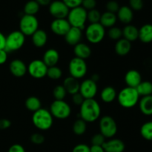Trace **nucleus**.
Masks as SVG:
<instances>
[{
  "instance_id": "nucleus-1",
  "label": "nucleus",
  "mask_w": 152,
  "mask_h": 152,
  "mask_svg": "<svg viewBox=\"0 0 152 152\" xmlns=\"http://www.w3.org/2000/svg\"><path fill=\"white\" fill-rule=\"evenodd\" d=\"M101 108L99 102L94 99H85L80 108V119L86 123H93L99 118Z\"/></svg>"
},
{
  "instance_id": "nucleus-2",
  "label": "nucleus",
  "mask_w": 152,
  "mask_h": 152,
  "mask_svg": "<svg viewBox=\"0 0 152 152\" xmlns=\"http://www.w3.org/2000/svg\"><path fill=\"white\" fill-rule=\"evenodd\" d=\"M140 95L136 88L126 87L117 94V100L120 106L124 108H132L139 102Z\"/></svg>"
},
{
  "instance_id": "nucleus-3",
  "label": "nucleus",
  "mask_w": 152,
  "mask_h": 152,
  "mask_svg": "<svg viewBox=\"0 0 152 152\" xmlns=\"http://www.w3.org/2000/svg\"><path fill=\"white\" fill-rule=\"evenodd\" d=\"M32 123L37 129L42 131H47L53 126V117L50 111L41 108L38 111L34 112Z\"/></svg>"
},
{
  "instance_id": "nucleus-4",
  "label": "nucleus",
  "mask_w": 152,
  "mask_h": 152,
  "mask_svg": "<svg viewBox=\"0 0 152 152\" xmlns=\"http://www.w3.org/2000/svg\"><path fill=\"white\" fill-rule=\"evenodd\" d=\"M87 13V10H85L82 6L70 9V11L67 16V20L68 21L71 27L80 28L83 31L86 28Z\"/></svg>"
},
{
  "instance_id": "nucleus-5",
  "label": "nucleus",
  "mask_w": 152,
  "mask_h": 152,
  "mask_svg": "<svg viewBox=\"0 0 152 152\" xmlns=\"http://www.w3.org/2000/svg\"><path fill=\"white\" fill-rule=\"evenodd\" d=\"M25 42V36L20 31H13L6 37L4 50L7 53L16 51L23 47Z\"/></svg>"
},
{
  "instance_id": "nucleus-6",
  "label": "nucleus",
  "mask_w": 152,
  "mask_h": 152,
  "mask_svg": "<svg viewBox=\"0 0 152 152\" xmlns=\"http://www.w3.org/2000/svg\"><path fill=\"white\" fill-rule=\"evenodd\" d=\"M86 37L92 44H98L103 40L105 36V29L100 23L90 24L86 28Z\"/></svg>"
},
{
  "instance_id": "nucleus-7",
  "label": "nucleus",
  "mask_w": 152,
  "mask_h": 152,
  "mask_svg": "<svg viewBox=\"0 0 152 152\" xmlns=\"http://www.w3.org/2000/svg\"><path fill=\"white\" fill-rule=\"evenodd\" d=\"M39 29V21L35 16L25 14L19 21V31L26 37L32 36Z\"/></svg>"
},
{
  "instance_id": "nucleus-8",
  "label": "nucleus",
  "mask_w": 152,
  "mask_h": 152,
  "mask_svg": "<svg viewBox=\"0 0 152 152\" xmlns=\"http://www.w3.org/2000/svg\"><path fill=\"white\" fill-rule=\"evenodd\" d=\"M50 112L53 117L58 120H65L71 114V108L64 100H54L50 106Z\"/></svg>"
},
{
  "instance_id": "nucleus-9",
  "label": "nucleus",
  "mask_w": 152,
  "mask_h": 152,
  "mask_svg": "<svg viewBox=\"0 0 152 152\" xmlns=\"http://www.w3.org/2000/svg\"><path fill=\"white\" fill-rule=\"evenodd\" d=\"M68 71L71 77L77 80L83 78L88 71V66L86 60L77 57L73 58L68 65Z\"/></svg>"
},
{
  "instance_id": "nucleus-10",
  "label": "nucleus",
  "mask_w": 152,
  "mask_h": 152,
  "mask_svg": "<svg viewBox=\"0 0 152 152\" xmlns=\"http://www.w3.org/2000/svg\"><path fill=\"white\" fill-rule=\"evenodd\" d=\"M100 134L105 138H112L117 132V125L111 116H104L99 120Z\"/></svg>"
},
{
  "instance_id": "nucleus-11",
  "label": "nucleus",
  "mask_w": 152,
  "mask_h": 152,
  "mask_svg": "<svg viewBox=\"0 0 152 152\" xmlns=\"http://www.w3.org/2000/svg\"><path fill=\"white\" fill-rule=\"evenodd\" d=\"M48 66L42 60L34 59L31 61L28 67V71L30 76L34 79H42L47 76Z\"/></svg>"
},
{
  "instance_id": "nucleus-12",
  "label": "nucleus",
  "mask_w": 152,
  "mask_h": 152,
  "mask_svg": "<svg viewBox=\"0 0 152 152\" xmlns=\"http://www.w3.org/2000/svg\"><path fill=\"white\" fill-rule=\"evenodd\" d=\"M49 13L54 19H66L70 9L61 0H55L49 4Z\"/></svg>"
},
{
  "instance_id": "nucleus-13",
  "label": "nucleus",
  "mask_w": 152,
  "mask_h": 152,
  "mask_svg": "<svg viewBox=\"0 0 152 152\" xmlns=\"http://www.w3.org/2000/svg\"><path fill=\"white\" fill-rule=\"evenodd\" d=\"M97 84L91 79H87L83 81L80 85L79 93L84 97L85 99H94L97 94Z\"/></svg>"
},
{
  "instance_id": "nucleus-14",
  "label": "nucleus",
  "mask_w": 152,
  "mask_h": 152,
  "mask_svg": "<svg viewBox=\"0 0 152 152\" xmlns=\"http://www.w3.org/2000/svg\"><path fill=\"white\" fill-rule=\"evenodd\" d=\"M50 27L54 34L59 37H65L71 26L67 19H54L50 23Z\"/></svg>"
},
{
  "instance_id": "nucleus-15",
  "label": "nucleus",
  "mask_w": 152,
  "mask_h": 152,
  "mask_svg": "<svg viewBox=\"0 0 152 152\" xmlns=\"http://www.w3.org/2000/svg\"><path fill=\"white\" fill-rule=\"evenodd\" d=\"M9 70L14 77L17 78L24 77L28 71V67L25 62L19 59H13L9 65Z\"/></svg>"
},
{
  "instance_id": "nucleus-16",
  "label": "nucleus",
  "mask_w": 152,
  "mask_h": 152,
  "mask_svg": "<svg viewBox=\"0 0 152 152\" xmlns=\"http://www.w3.org/2000/svg\"><path fill=\"white\" fill-rule=\"evenodd\" d=\"M82 37H83V31L80 28L71 27L69 31L65 35V42L68 45L72 46H75L76 45L81 42Z\"/></svg>"
},
{
  "instance_id": "nucleus-17",
  "label": "nucleus",
  "mask_w": 152,
  "mask_h": 152,
  "mask_svg": "<svg viewBox=\"0 0 152 152\" xmlns=\"http://www.w3.org/2000/svg\"><path fill=\"white\" fill-rule=\"evenodd\" d=\"M125 82L127 87L136 88L142 82L140 73L137 70H129L125 75Z\"/></svg>"
},
{
  "instance_id": "nucleus-18",
  "label": "nucleus",
  "mask_w": 152,
  "mask_h": 152,
  "mask_svg": "<svg viewBox=\"0 0 152 152\" xmlns=\"http://www.w3.org/2000/svg\"><path fill=\"white\" fill-rule=\"evenodd\" d=\"M105 152H123L126 148L124 142L120 139H111L102 145Z\"/></svg>"
},
{
  "instance_id": "nucleus-19",
  "label": "nucleus",
  "mask_w": 152,
  "mask_h": 152,
  "mask_svg": "<svg viewBox=\"0 0 152 152\" xmlns=\"http://www.w3.org/2000/svg\"><path fill=\"white\" fill-rule=\"evenodd\" d=\"M59 60V53L56 49L50 48L46 50L43 54L42 61L48 68L56 66Z\"/></svg>"
},
{
  "instance_id": "nucleus-20",
  "label": "nucleus",
  "mask_w": 152,
  "mask_h": 152,
  "mask_svg": "<svg viewBox=\"0 0 152 152\" xmlns=\"http://www.w3.org/2000/svg\"><path fill=\"white\" fill-rule=\"evenodd\" d=\"M117 17L122 23L125 24V25H129L133 20V10L130 8L129 6H122L117 11Z\"/></svg>"
},
{
  "instance_id": "nucleus-21",
  "label": "nucleus",
  "mask_w": 152,
  "mask_h": 152,
  "mask_svg": "<svg viewBox=\"0 0 152 152\" xmlns=\"http://www.w3.org/2000/svg\"><path fill=\"white\" fill-rule=\"evenodd\" d=\"M131 50H132V42L125 39L124 38H121L120 39L117 40L114 45L115 53L119 56H126L130 53Z\"/></svg>"
},
{
  "instance_id": "nucleus-22",
  "label": "nucleus",
  "mask_w": 152,
  "mask_h": 152,
  "mask_svg": "<svg viewBox=\"0 0 152 152\" xmlns=\"http://www.w3.org/2000/svg\"><path fill=\"white\" fill-rule=\"evenodd\" d=\"M74 53L75 57L86 60V59L90 57L91 54V49L86 43L80 42L74 46Z\"/></svg>"
},
{
  "instance_id": "nucleus-23",
  "label": "nucleus",
  "mask_w": 152,
  "mask_h": 152,
  "mask_svg": "<svg viewBox=\"0 0 152 152\" xmlns=\"http://www.w3.org/2000/svg\"><path fill=\"white\" fill-rule=\"evenodd\" d=\"M31 40L35 47L38 48L44 47L48 42L47 33L42 29H38L31 36Z\"/></svg>"
},
{
  "instance_id": "nucleus-24",
  "label": "nucleus",
  "mask_w": 152,
  "mask_h": 152,
  "mask_svg": "<svg viewBox=\"0 0 152 152\" xmlns=\"http://www.w3.org/2000/svg\"><path fill=\"white\" fill-rule=\"evenodd\" d=\"M123 31V37L125 39L130 42L136 41L139 39V29L136 26L132 25H126Z\"/></svg>"
},
{
  "instance_id": "nucleus-25",
  "label": "nucleus",
  "mask_w": 152,
  "mask_h": 152,
  "mask_svg": "<svg viewBox=\"0 0 152 152\" xmlns=\"http://www.w3.org/2000/svg\"><path fill=\"white\" fill-rule=\"evenodd\" d=\"M80 85L78 80L72 77H68L64 80L62 86L66 90L67 93L74 95L78 93L79 91H80Z\"/></svg>"
},
{
  "instance_id": "nucleus-26",
  "label": "nucleus",
  "mask_w": 152,
  "mask_h": 152,
  "mask_svg": "<svg viewBox=\"0 0 152 152\" xmlns=\"http://www.w3.org/2000/svg\"><path fill=\"white\" fill-rule=\"evenodd\" d=\"M139 108L144 115H152V95L142 96L139 100Z\"/></svg>"
},
{
  "instance_id": "nucleus-27",
  "label": "nucleus",
  "mask_w": 152,
  "mask_h": 152,
  "mask_svg": "<svg viewBox=\"0 0 152 152\" xmlns=\"http://www.w3.org/2000/svg\"><path fill=\"white\" fill-rule=\"evenodd\" d=\"M139 39L142 42L150 43L152 42V25L145 24L139 29Z\"/></svg>"
},
{
  "instance_id": "nucleus-28",
  "label": "nucleus",
  "mask_w": 152,
  "mask_h": 152,
  "mask_svg": "<svg viewBox=\"0 0 152 152\" xmlns=\"http://www.w3.org/2000/svg\"><path fill=\"white\" fill-rule=\"evenodd\" d=\"M117 17L115 13H110V12L105 11V13L101 15L100 21L99 23L104 27V28H111L115 25L117 23Z\"/></svg>"
},
{
  "instance_id": "nucleus-29",
  "label": "nucleus",
  "mask_w": 152,
  "mask_h": 152,
  "mask_svg": "<svg viewBox=\"0 0 152 152\" xmlns=\"http://www.w3.org/2000/svg\"><path fill=\"white\" fill-rule=\"evenodd\" d=\"M117 96V91L115 88L111 86H107L102 90L100 94V97L102 102L105 103H111L114 102Z\"/></svg>"
},
{
  "instance_id": "nucleus-30",
  "label": "nucleus",
  "mask_w": 152,
  "mask_h": 152,
  "mask_svg": "<svg viewBox=\"0 0 152 152\" xmlns=\"http://www.w3.org/2000/svg\"><path fill=\"white\" fill-rule=\"evenodd\" d=\"M140 96H146L152 95V83L150 81H142L136 88Z\"/></svg>"
},
{
  "instance_id": "nucleus-31",
  "label": "nucleus",
  "mask_w": 152,
  "mask_h": 152,
  "mask_svg": "<svg viewBox=\"0 0 152 152\" xmlns=\"http://www.w3.org/2000/svg\"><path fill=\"white\" fill-rule=\"evenodd\" d=\"M42 102L37 96H30L25 100V107L28 110L35 112L42 108Z\"/></svg>"
},
{
  "instance_id": "nucleus-32",
  "label": "nucleus",
  "mask_w": 152,
  "mask_h": 152,
  "mask_svg": "<svg viewBox=\"0 0 152 152\" xmlns=\"http://www.w3.org/2000/svg\"><path fill=\"white\" fill-rule=\"evenodd\" d=\"M40 9V5L35 1V0H30L24 7V12L25 14L31 15V16H35L39 12Z\"/></svg>"
},
{
  "instance_id": "nucleus-33",
  "label": "nucleus",
  "mask_w": 152,
  "mask_h": 152,
  "mask_svg": "<svg viewBox=\"0 0 152 152\" xmlns=\"http://www.w3.org/2000/svg\"><path fill=\"white\" fill-rule=\"evenodd\" d=\"M87 130V123L82 119L76 120L73 125V132L76 135H83Z\"/></svg>"
},
{
  "instance_id": "nucleus-34",
  "label": "nucleus",
  "mask_w": 152,
  "mask_h": 152,
  "mask_svg": "<svg viewBox=\"0 0 152 152\" xmlns=\"http://www.w3.org/2000/svg\"><path fill=\"white\" fill-rule=\"evenodd\" d=\"M140 134L146 140H152V121L146 122L141 126Z\"/></svg>"
},
{
  "instance_id": "nucleus-35",
  "label": "nucleus",
  "mask_w": 152,
  "mask_h": 152,
  "mask_svg": "<svg viewBox=\"0 0 152 152\" xmlns=\"http://www.w3.org/2000/svg\"><path fill=\"white\" fill-rule=\"evenodd\" d=\"M62 71L61 70V68H59V67L56 66H52L49 67L48 68L47 71V77L48 78L51 79V80H59L62 77Z\"/></svg>"
},
{
  "instance_id": "nucleus-36",
  "label": "nucleus",
  "mask_w": 152,
  "mask_h": 152,
  "mask_svg": "<svg viewBox=\"0 0 152 152\" xmlns=\"http://www.w3.org/2000/svg\"><path fill=\"white\" fill-rule=\"evenodd\" d=\"M100 12L96 8L88 11L87 13V20L90 22V24L99 23L101 18Z\"/></svg>"
},
{
  "instance_id": "nucleus-37",
  "label": "nucleus",
  "mask_w": 152,
  "mask_h": 152,
  "mask_svg": "<svg viewBox=\"0 0 152 152\" xmlns=\"http://www.w3.org/2000/svg\"><path fill=\"white\" fill-rule=\"evenodd\" d=\"M67 91L63 86H56L53 88V95L55 100H64L67 95Z\"/></svg>"
},
{
  "instance_id": "nucleus-38",
  "label": "nucleus",
  "mask_w": 152,
  "mask_h": 152,
  "mask_svg": "<svg viewBox=\"0 0 152 152\" xmlns=\"http://www.w3.org/2000/svg\"><path fill=\"white\" fill-rule=\"evenodd\" d=\"M108 36L111 39L117 40L120 39L123 37V31L118 27H112L109 28L108 31Z\"/></svg>"
},
{
  "instance_id": "nucleus-39",
  "label": "nucleus",
  "mask_w": 152,
  "mask_h": 152,
  "mask_svg": "<svg viewBox=\"0 0 152 152\" xmlns=\"http://www.w3.org/2000/svg\"><path fill=\"white\" fill-rule=\"evenodd\" d=\"M105 7H106V10L108 12L112 13H117V11L120 9V4L115 0H110L105 4Z\"/></svg>"
},
{
  "instance_id": "nucleus-40",
  "label": "nucleus",
  "mask_w": 152,
  "mask_h": 152,
  "mask_svg": "<svg viewBox=\"0 0 152 152\" xmlns=\"http://www.w3.org/2000/svg\"><path fill=\"white\" fill-rule=\"evenodd\" d=\"M91 142L93 145H102V146L104 142H105V138L100 133L96 134L92 137Z\"/></svg>"
},
{
  "instance_id": "nucleus-41",
  "label": "nucleus",
  "mask_w": 152,
  "mask_h": 152,
  "mask_svg": "<svg viewBox=\"0 0 152 152\" xmlns=\"http://www.w3.org/2000/svg\"><path fill=\"white\" fill-rule=\"evenodd\" d=\"M129 7L132 10L139 11L143 7V0H129Z\"/></svg>"
},
{
  "instance_id": "nucleus-42",
  "label": "nucleus",
  "mask_w": 152,
  "mask_h": 152,
  "mask_svg": "<svg viewBox=\"0 0 152 152\" xmlns=\"http://www.w3.org/2000/svg\"><path fill=\"white\" fill-rule=\"evenodd\" d=\"M31 141L35 145H41L44 142L45 137L42 134L34 133L31 136Z\"/></svg>"
},
{
  "instance_id": "nucleus-43",
  "label": "nucleus",
  "mask_w": 152,
  "mask_h": 152,
  "mask_svg": "<svg viewBox=\"0 0 152 152\" xmlns=\"http://www.w3.org/2000/svg\"><path fill=\"white\" fill-rule=\"evenodd\" d=\"M81 6L85 10L89 11V10L95 9L96 6V0H83Z\"/></svg>"
},
{
  "instance_id": "nucleus-44",
  "label": "nucleus",
  "mask_w": 152,
  "mask_h": 152,
  "mask_svg": "<svg viewBox=\"0 0 152 152\" xmlns=\"http://www.w3.org/2000/svg\"><path fill=\"white\" fill-rule=\"evenodd\" d=\"M69 9L80 7L83 3V0H62Z\"/></svg>"
},
{
  "instance_id": "nucleus-45",
  "label": "nucleus",
  "mask_w": 152,
  "mask_h": 152,
  "mask_svg": "<svg viewBox=\"0 0 152 152\" xmlns=\"http://www.w3.org/2000/svg\"><path fill=\"white\" fill-rule=\"evenodd\" d=\"M72 152H90V147L86 144H78L74 146Z\"/></svg>"
},
{
  "instance_id": "nucleus-46",
  "label": "nucleus",
  "mask_w": 152,
  "mask_h": 152,
  "mask_svg": "<svg viewBox=\"0 0 152 152\" xmlns=\"http://www.w3.org/2000/svg\"><path fill=\"white\" fill-rule=\"evenodd\" d=\"M84 100V97H83L79 92L78 93L72 95V101L73 102H74V104H75V105L80 106Z\"/></svg>"
},
{
  "instance_id": "nucleus-47",
  "label": "nucleus",
  "mask_w": 152,
  "mask_h": 152,
  "mask_svg": "<svg viewBox=\"0 0 152 152\" xmlns=\"http://www.w3.org/2000/svg\"><path fill=\"white\" fill-rule=\"evenodd\" d=\"M11 126V122L7 119H1L0 120V130H5Z\"/></svg>"
},
{
  "instance_id": "nucleus-48",
  "label": "nucleus",
  "mask_w": 152,
  "mask_h": 152,
  "mask_svg": "<svg viewBox=\"0 0 152 152\" xmlns=\"http://www.w3.org/2000/svg\"><path fill=\"white\" fill-rule=\"evenodd\" d=\"M7 152H25V148L19 144H14L9 148Z\"/></svg>"
},
{
  "instance_id": "nucleus-49",
  "label": "nucleus",
  "mask_w": 152,
  "mask_h": 152,
  "mask_svg": "<svg viewBox=\"0 0 152 152\" xmlns=\"http://www.w3.org/2000/svg\"><path fill=\"white\" fill-rule=\"evenodd\" d=\"M7 60V52L4 49L0 50V65L5 63Z\"/></svg>"
},
{
  "instance_id": "nucleus-50",
  "label": "nucleus",
  "mask_w": 152,
  "mask_h": 152,
  "mask_svg": "<svg viewBox=\"0 0 152 152\" xmlns=\"http://www.w3.org/2000/svg\"><path fill=\"white\" fill-rule=\"evenodd\" d=\"M90 152H105L102 145H93L90 147Z\"/></svg>"
},
{
  "instance_id": "nucleus-51",
  "label": "nucleus",
  "mask_w": 152,
  "mask_h": 152,
  "mask_svg": "<svg viewBox=\"0 0 152 152\" xmlns=\"http://www.w3.org/2000/svg\"><path fill=\"white\" fill-rule=\"evenodd\" d=\"M5 42H6V37H4V34L0 32V50L5 48Z\"/></svg>"
},
{
  "instance_id": "nucleus-52",
  "label": "nucleus",
  "mask_w": 152,
  "mask_h": 152,
  "mask_svg": "<svg viewBox=\"0 0 152 152\" xmlns=\"http://www.w3.org/2000/svg\"><path fill=\"white\" fill-rule=\"evenodd\" d=\"M40 6H47L49 5L51 2V0H35Z\"/></svg>"
},
{
  "instance_id": "nucleus-53",
  "label": "nucleus",
  "mask_w": 152,
  "mask_h": 152,
  "mask_svg": "<svg viewBox=\"0 0 152 152\" xmlns=\"http://www.w3.org/2000/svg\"><path fill=\"white\" fill-rule=\"evenodd\" d=\"M91 80H93V81H94L95 83H96V82L99 81V76L98 75V74H93V75H92V77H91Z\"/></svg>"
}]
</instances>
